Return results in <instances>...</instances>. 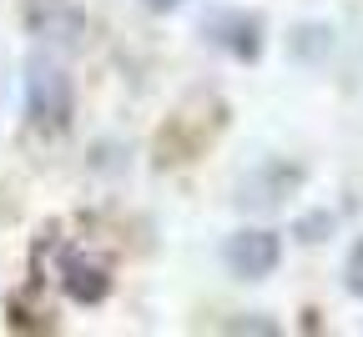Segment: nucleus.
I'll return each mask as SVG.
<instances>
[{
  "mask_svg": "<svg viewBox=\"0 0 363 337\" xmlns=\"http://www.w3.org/2000/svg\"><path fill=\"white\" fill-rule=\"evenodd\" d=\"M71 111H76L71 76L51 56H30L26 61V116H30V126L56 136V131L71 126Z\"/></svg>",
  "mask_w": 363,
  "mask_h": 337,
  "instance_id": "f257e3e1",
  "label": "nucleus"
},
{
  "mask_svg": "<svg viewBox=\"0 0 363 337\" xmlns=\"http://www.w3.org/2000/svg\"><path fill=\"white\" fill-rule=\"evenodd\" d=\"M21 25L45 45H81L86 6L81 0H21Z\"/></svg>",
  "mask_w": 363,
  "mask_h": 337,
  "instance_id": "f03ea898",
  "label": "nucleus"
},
{
  "mask_svg": "<svg viewBox=\"0 0 363 337\" xmlns=\"http://www.w3.org/2000/svg\"><path fill=\"white\" fill-rule=\"evenodd\" d=\"M222 262H227V272L242 277V282H262V277L278 272V262H283V236L267 232V227L238 232V236H227Z\"/></svg>",
  "mask_w": 363,
  "mask_h": 337,
  "instance_id": "7ed1b4c3",
  "label": "nucleus"
},
{
  "mask_svg": "<svg viewBox=\"0 0 363 337\" xmlns=\"http://www.w3.org/2000/svg\"><path fill=\"white\" fill-rule=\"evenodd\" d=\"M202 35L212 45H222L227 56L238 61H257L262 56V16H247V11H212L202 21Z\"/></svg>",
  "mask_w": 363,
  "mask_h": 337,
  "instance_id": "20e7f679",
  "label": "nucleus"
},
{
  "mask_svg": "<svg viewBox=\"0 0 363 337\" xmlns=\"http://www.w3.org/2000/svg\"><path fill=\"white\" fill-rule=\"evenodd\" d=\"M61 287H66V297L71 302H106V292H111V267L101 262V257H91V252H81V247H71V252H61Z\"/></svg>",
  "mask_w": 363,
  "mask_h": 337,
  "instance_id": "39448f33",
  "label": "nucleus"
},
{
  "mask_svg": "<svg viewBox=\"0 0 363 337\" xmlns=\"http://www.w3.org/2000/svg\"><path fill=\"white\" fill-rule=\"evenodd\" d=\"M343 287H348V292L353 297H363V242L348 252V267H343Z\"/></svg>",
  "mask_w": 363,
  "mask_h": 337,
  "instance_id": "423d86ee",
  "label": "nucleus"
},
{
  "mask_svg": "<svg viewBox=\"0 0 363 337\" xmlns=\"http://www.w3.org/2000/svg\"><path fill=\"white\" fill-rule=\"evenodd\" d=\"M233 332H278L272 322H233Z\"/></svg>",
  "mask_w": 363,
  "mask_h": 337,
  "instance_id": "0eeeda50",
  "label": "nucleus"
},
{
  "mask_svg": "<svg viewBox=\"0 0 363 337\" xmlns=\"http://www.w3.org/2000/svg\"><path fill=\"white\" fill-rule=\"evenodd\" d=\"M152 11H177V6H187V0H147Z\"/></svg>",
  "mask_w": 363,
  "mask_h": 337,
  "instance_id": "6e6552de",
  "label": "nucleus"
}]
</instances>
